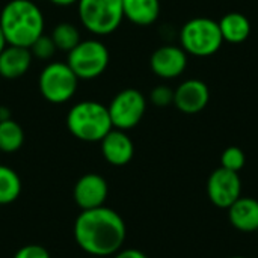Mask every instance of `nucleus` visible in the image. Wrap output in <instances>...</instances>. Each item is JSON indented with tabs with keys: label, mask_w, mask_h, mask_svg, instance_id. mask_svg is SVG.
<instances>
[{
	"label": "nucleus",
	"mask_w": 258,
	"mask_h": 258,
	"mask_svg": "<svg viewBox=\"0 0 258 258\" xmlns=\"http://www.w3.org/2000/svg\"><path fill=\"white\" fill-rule=\"evenodd\" d=\"M150 68L160 79H177L187 68V53L180 45H162L153 51Z\"/></svg>",
	"instance_id": "10"
},
{
	"label": "nucleus",
	"mask_w": 258,
	"mask_h": 258,
	"mask_svg": "<svg viewBox=\"0 0 258 258\" xmlns=\"http://www.w3.org/2000/svg\"><path fill=\"white\" fill-rule=\"evenodd\" d=\"M210 101V89L200 79H187L174 89V106L186 113L195 115L207 107Z\"/></svg>",
	"instance_id": "11"
},
{
	"label": "nucleus",
	"mask_w": 258,
	"mask_h": 258,
	"mask_svg": "<svg viewBox=\"0 0 258 258\" xmlns=\"http://www.w3.org/2000/svg\"><path fill=\"white\" fill-rule=\"evenodd\" d=\"M246 163V156L239 147H228L221 156V166L234 172H239Z\"/></svg>",
	"instance_id": "21"
},
{
	"label": "nucleus",
	"mask_w": 258,
	"mask_h": 258,
	"mask_svg": "<svg viewBox=\"0 0 258 258\" xmlns=\"http://www.w3.org/2000/svg\"><path fill=\"white\" fill-rule=\"evenodd\" d=\"M38 85L45 101L62 104L74 97L79 86V77L67 62H50L41 71Z\"/></svg>",
	"instance_id": "7"
},
{
	"label": "nucleus",
	"mask_w": 258,
	"mask_h": 258,
	"mask_svg": "<svg viewBox=\"0 0 258 258\" xmlns=\"http://www.w3.org/2000/svg\"><path fill=\"white\" fill-rule=\"evenodd\" d=\"M107 110L113 128L127 132L142 121L147 112V98L141 91L127 88L112 98Z\"/></svg>",
	"instance_id": "8"
},
{
	"label": "nucleus",
	"mask_w": 258,
	"mask_h": 258,
	"mask_svg": "<svg viewBox=\"0 0 258 258\" xmlns=\"http://www.w3.org/2000/svg\"><path fill=\"white\" fill-rule=\"evenodd\" d=\"M109 186L107 181L98 174L82 175L73 190L74 201L82 210H91L101 207L107 198Z\"/></svg>",
	"instance_id": "12"
},
{
	"label": "nucleus",
	"mask_w": 258,
	"mask_h": 258,
	"mask_svg": "<svg viewBox=\"0 0 258 258\" xmlns=\"http://www.w3.org/2000/svg\"><path fill=\"white\" fill-rule=\"evenodd\" d=\"M32 53L26 47L6 45L0 51V76L3 79H20L23 77L32 65Z\"/></svg>",
	"instance_id": "14"
},
{
	"label": "nucleus",
	"mask_w": 258,
	"mask_h": 258,
	"mask_svg": "<svg viewBox=\"0 0 258 258\" xmlns=\"http://www.w3.org/2000/svg\"><path fill=\"white\" fill-rule=\"evenodd\" d=\"M50 36H51L56 48L67 51V53L71 51L80 42V33H79L77 27L68 21H62V23L56 24L54 29L51 30Z\"/></svg>",
	"instance_id": "20"
},
{
	"label": "nucleus",
	"mask_w": 258,
	"mask_h": 258,
	"mask_svg": "<svg viewBox=\"0 0 258 258\" xmlns=\"http://www.w3.org/2000/svg\"><path fill=\"white\" fill-rule=\"evenodd\" d=\"M230 258H248V257H230Z\"/></svg>",
	"instance_id": "29"
},
{
	"label": "nucleus",
	"mask_w": 258,
	"mask_h": 258,
	"mask_svg": "<svg viewBox=\"0 0 258 258\" xmlns=\"http://www.w3.org/2000/svg\"><path fill=\"white\" fill-rule=\"evenodd\" d=\"M80 23L94 35L113 33L124 20L122 0H79Z\"/></svg>",
	"instance_id": "5"
},
{
	"label": "nucleus",
	"mask_w": 258,
	"mask_h": 258,
	"mask_svg": "<svg viewBox=\"0 0 258 258\" xmlns=\"http://www.w3.org/2000/svg\"><path fill=\"white\" fill-rule=\"evenodd\" d=\"M6 44L29 48L44 33V15L32 0H9L0 12Z\"/></svg>",
	"instance_id": "2"
},
{
	"label": "nucleus",
	"mask_w": 258,
	"mask_h": 258,
	"mask_svg": "<svg viewBox=\"0 0 258 258\" xmlns=\"http://www.w3.org/2000/svg\"><path fill=\"white\" fill-rule=\"evenodd\" d=\"M32 2H38V0H32Z\"/></svg>",
	"instance_id": "30"
},
{
	"label": "nucleus",
	"mask_w": 258,
	"mask_h": 258,
	"mask_svg": "<svg viewBox=\"0 0 258 258\" xmlns=\"http://www.w3.org/2000/svg\"><path fill=\"white\" fill-rule=\"evenodd\" d=\"M8 44H6V39H5V35H3V32H2V27H0V51L6 47Z\"/></svg>",
	"instance_id": "28"
},
{
	"label": "nucleus",
	"mask_w": 258,
	"mask_h": 258,
	"mask_svg": "<svg viewBox=\"0 0 258 258\" xmlns=\"http://www.w3.org/2000/svg\"><path fill=\"white\" fill-rule=\"evenodd\" d=\"M222 44L224 38L219 23L207 17L190 18L180 30V47L190 56H213L221 50Z\"/></svg>",
	"instance_id": "4"
},
{
	"label": "nucleus",
	"mask_w": 258,
	"mask_h": 258,
	"mask_svg": "<svg viewBox=\"0 0 258 258\" xmlns=\"http://www.w3.org/2000/svg\"><path fill=\"white\" fill-rule=\"evenodd\" d=\"M109 50L98 39L80 41L68 51L67 63L79 80H92L100 77L109 67Z\"/></svg>",
	"instance_id": "6"
},
{
	"label": "nucleus",
	"mask_w": 258,
	"mask_h": 258,
	"mask_svg": "<svg viewBox=\"0 0 258 258\" xmlns=\"http://www.w3.org/2000/svg\"><path fill=\"white\" fill-rule=\"evenodd\" d=\"M150 100L157 107H166L169 104H174V89L166 85H159L150 92Z\"/></svg>",
	"instance_id": "23"
},
{
	"label": "nucleus",
	"mask_w": 258,
	"mask_h": 258,
	"mask_svg": "<svg viewBox=\"0 0 258 258\" xmlns=\"http://www.w3.org/2000/svg\"><path fill=\"white\" fill-rule=\"evenodd\" d=\"M50 2L57 6H71V5H77L79 0H50Z\"/></svg>",
	"instance_id": "27"
},
{
	"label": "nucleus",
	"mask_w": 258,
	"mask_h": 258,
	"mask_svg": "<svg viewBox=\"0 0 258 258\" xmlns=\"http://www.w3.org/2000/svg\"><path fill=\"white\" fill-rule=\"evenodd\" d=\"M92 258H98V257H92Z\"/></svg>",
	"instance_id": "31"
},
{
	"label": "nucleus",
	"mask_w": 258,
	"mask_h": 258,
	"mask_svg": "<svg viewBox=\"0 0 258 258\" xmlns=\"http://www.w3.org/2000/svg\"><path fill=\"white\" fill-rule=\"evenodd\" d=\"M124 18L136 26H151L160 15V0H122Z\"/></svg>",
	"instance_id": "16"
},
{
	"label": "nucleus",
	"mask_w": 258,
	"mask_h": 258,
	"mask_svg": "<svg viewBox=\"0 0 258 258\" xmlns=\"http://www.w3.org/2000/svg\"><path fill=\"white\" fill-rule=\"evenodd\" d=\"M207 197L213 206L228 209L242 197V180L239 172L218 168L207 180Z\"/></svg>",
	"instance_id": "9"
},
{
	"label": "nucleus",
	"mask_w": 258,
	"mask_h": 258,
	"mask_svg": "<svg viewBox=\"0 0 258 258\" xmlns=\"http://www.w3.org/2000/svg\"><path fill=\"white\" fill-rule=\"evenodd\" d=\"M125 236L127 228L121 215L104 206L83 210L74 222L77 245L92 257L115 255L121 251Z\"/></svg>",
	"instance_id": "1"
},
{
	"label": "nucleus",
	"mask_w": 258,
	"mask_h": 258,
	"mask_svg": "<svg viewBox=\"0 0 258 258\" xmlns=\"http://www.w3.org/2000/svg\"><path fill=\"white\" fill-rule=\"evenodd\" d=\"M230 224L242 233L258 231V200L251 197H240L228 209Z\"/></svg>",
	"instance_id": "15"
},
{
	"label": "nucleus",
	"mask_w": 258,
	"mask_h": 258,
	"mask_svg": "<svg viewBox=\"0 0 258 258\" xmlns=\"http://www.w3.org/2000/svg\"><path fill=\"white\" fill-rule=\"evenodd\" d=\"M113 258H148L142 251L139 249H133V248H128V249H121L115 254Z\"/></svg>",
	"instance_id": "25"
},
{
	"label": "nucleus",
	"mask_w": 258,
	"mask_h": 258,
	"mask_svg": "<svg viewBox=\"0 0 258 258\" xmlns=\"http://www.w3.org/2000/svg\"><path fill=\"white\" fill-rule=\"evenodd\" d=\"M101 154L113 166H125L135 156V145L124 130L112 128L101 141Z\"/></svg>",
	"instance_id": "13"
},
{
	"label": "nucleus",
	"mask_w": 258,
	"mask_h": 258,
	"mask_svg": "<svg viewBox=\"0 0 258 258\" xmlns=\"http://www.w3.org/2000/svg\"><path fill=\"white\" fill-rule=\"evenodd\" d=\"M24 144V130L23 127L11 119L0 121V151L3 153H15Z\"/></svg>",
	"instance_id": "18"
},
{
	"label": "nucleus",
	"mask_w": 258,
	"mask_h": 258,
	"mask_svg": "<svg viewBox=\"0 0 258 258\" xmlns=\"http://www.w3.org/2000/svg\"><path fill=\"white\" fill-rule=\"evenodd\" d=\"M11 112L6 106H0V121H6V119H11Z\"/></svg>",
	"instance_id": "26"
},
{
	"label": "nucleus",
	"mask_w": 258,
	"mask_h": 258,
	"mask_svg": "<svg viewBox=\"0 0 258 258\" xmlns=\"http://www.w3.org/2000/svg\"><path fill=\"white\" fill-rule=\"evenodd\" d=\"M67 128L79 141L100 142L112 128L107 106L85 100L76 103L67 113Z\"/></svg>",
	"instance_id": "3"
},
{
	"label": "nucleus",
	"mask_w": 258,
	"mask_h": 258,
	"mask_svg": "<svg viewBox=\"0 0 258 258\" xmlns=\"http://www.w3.org/2000/svg\"><path fill=\"white\" fill-rule=\"evenodd\" d=\"M257 233H258V231H257Z\"/></svg>",
	"instance_id": "32"
},
{
	"label": "nucleus",
	"mask_w": 258,
	"mask_h": 258,
	"mask_svg": "<svg viewBox=\"0 0 258 258\" xmlns=\"http://www.w3.org/2000/svg\"><path fill=\"white\" fill-rule=\"evenodd\" d=\"M21 194V180L18 174L9 168L0 165V206L14 203Z\"/></svg>",
	"instance_id": "19"
},
{
	"label": "nucleus",
	"mask_w": 258,
	"mask_h": 258,
	"mask_svg": "<svg viewBox=\"0 0 258 258\" xmlns=\"http://www.w3.org/2000/svg\"><path fill=\"white\" fill-rule=\"evenodd\" d=\"M29 50H30V53H32L33 57H36V59H39V60H48V59H51V57L54 56V53H56L57 48H56V45H54L51 36L42 33V35L29 47Z\"/></svg>",
	"instance_id": "22"
},
{
	"label": "nucleus",
	"mask_w": 258,
	"mask_h": 258,
	"mask_svg": "<svg viewBox=\"0 0 258 258\" xmlns=\"http://www.w3.org/2000/svg\"><path fill=\"white\" fill-rule=\"evenodd\" d=\"M218 23L224 41L230 44H242L251 35V21L242 12H228Z\"/></svg>",
	"instance_id": "17"
},
{
	"label": "nucleus",
	"mask_w": 258,
	"mask_h": 258,
	"mask_svg": "<svg viewBox=\"0 0 258 258\" xmlns=\"http://www.w3.org/2000/svg\"><path fill=\"white\" fill-rule=\"evenodd\" d=\"M14 258H50V254L41 245H26L15 252Z\"/></svg>",
	"instance_id": "24"
}]
</instances>
